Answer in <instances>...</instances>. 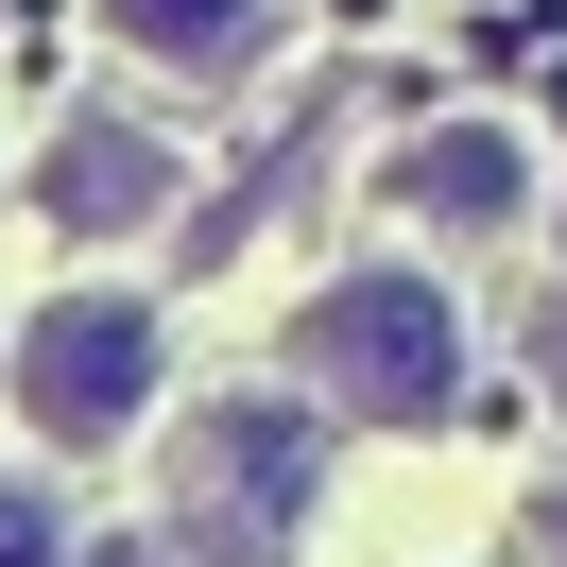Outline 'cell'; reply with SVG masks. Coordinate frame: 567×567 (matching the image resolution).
I'll use <instances>...</instances> for the list:
<instances>
[{"mask_svg":"<svg viewBox=\"0 0 567 567\" xmlns=\"http://www.w3.org/2000/svg\"><path fill=\"white\" fill-rule=\"evenodd\" d=\"M0 567H70V498H35V482H0Z\"/></svg>","mask_w":567,"mask_h":567,"instance_id":"obj_6","label":"cell"},{"mask_svg":"<svg viewBox=\"0 0 567 567\" xmlns=\"http://www.w3.org/2000/svg\"><path fill=\"white\" fill-rule=\"evenodd\" d=\"M104 35L138 52V70H173V86H224L258 52V0H104Z\"/></svg>","mask_w":567,"mask_h":567,"instance_id":"obj_4","label":"cell"},{"mask_svg":"<svg viewBox=\"0 0 567 567\" xmlns=\"http://www.w3.org/2000/svg\"><path fill=\"white\" fill-rule=\"evenodd\" d=\"M155 189H173V173H155V155L121 138V121H86V138H52V207H70V224H138Z\"/></svg>","mask_w":567,"mask_h":567,"instance_id":"obj_5","label":"cell"},{"mask_svg":"<svg viewBox=\"0 0 567 567\" xmlns=\"http://www.w3.org/2000/svg\"><path fill=\"white\" fill-rule=\"evenodd\" d=\"M292 361H310V395L361 413V430H447L464 413V310H447V276H413V258L327 276L310 327H292Z\"/></svg>","mask_w":567,"mask_h":567,"instance_id":"obj_1","label":"cell"},{"mask_svg":"<svg viewBox=\"0 0 567 567\" xmlns=\"http://www.w3.org/2000/svg\"><path fill=\"white\" fill-rule=\"evenodd\" d=\"M0 395H18L35 447H121L155 413V310L138 292H52L18 327V361H0Z\"/></svg>","mask_w":567,"mask_h":567,"instance_id":"obj_2","label":"cell"},{"mask_svg":"<svg viewBox=\"0 0 567 567\" xmlns=\"http://www.w3.org/2000/svg\"><path fill=\"white\" fill-rule=\"evenodd\" d=\"M533 533H550V550H567V482H550V498H533Z\"/></svg>","mask_w":567,"mask_h":567,"instance_id":"obj_7","label":"cell"},{"mask_svg":"<svg viewBox=\"0 0 567 567\" xmlns=\"http://www.w3.org/2000/svg\"><path fill=\"white\" fill-rule=\"evenodd\" d=\"M395 207H413V224H447V241L533 224V138H516V121H430V138L395 155Z\"/></svg>","mask_w":567,"mask_h":567,"instance_id":"obj_3","label":"cell"}]
</instances>
